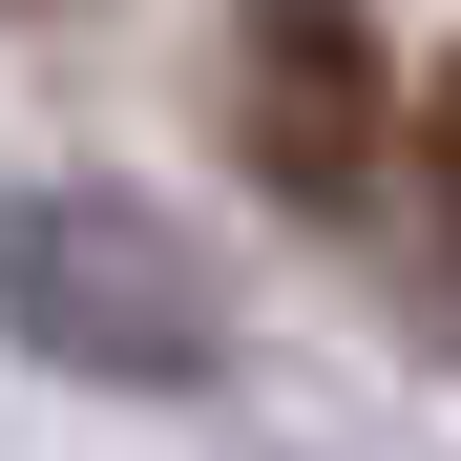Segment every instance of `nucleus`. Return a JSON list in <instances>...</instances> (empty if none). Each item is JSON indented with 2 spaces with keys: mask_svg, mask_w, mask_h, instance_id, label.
I'll return each mask as SVG.
<instances>
[{
  "mask_svg": "<svg viewBox=\"0 0 461 461\" xmlns=\"http://www.w3.org/2000/svg\"><path fill=\"white\" fill-rule=\"evenodd\" d=\"M0 336L147 399V377H210L230 294H210V252H189L168 210H126V189H22V210H0Z\"/></svg>",
  "mask_w": 461,
  "mask_h": 461,
  "instance_id": "f257e3e1",
  "label": "nucleus"
},
{
  "mask_svg": "<svg viewBox=\"0 0 461 461\" xmlns=\"http://www.w3.org/2000/svg\"><path fill=\"white\" fill-rule=\"evenodd\" d=\"M230 147H252L273 210H357L399 168V63H377L357 0H252L230 22Z\"/></svg>",
  "mask_w": 461,
  "mask_h": 461,
  "instance_id": "f03ea898",
  "label": "nucleus"
},
{
  "mask_svg": "<svg viewBox=\"0 0 461 461\" xmlns=\"http://www.w3.org/2000/svg\"><path fill=\"white\" fill-rule=\"evenodd\" d=\"M399 147H420V189H440V230H461V63H440V85L399 105Z\"/></svg>",
  "mask_w": 461,
  "mask_h": 461,
  "instance_id": "7ed1b4c3",
  "label": "nucleus"
}]
</instances>
